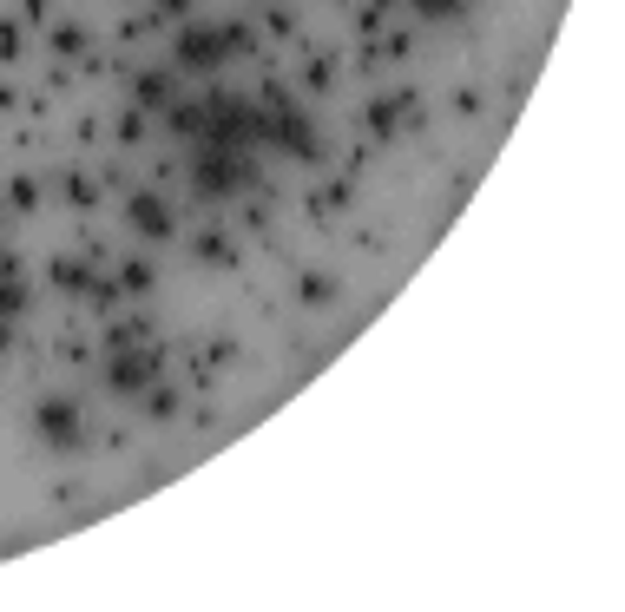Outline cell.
Here are the masks:
<instances>
[{
    "label": "cell",
    "instance_id": "cell-1",
    "mask_svg": "<svg viewBox=\"0 0 625 612\" xmlns=\"http://www.w3.org/2000/svg\"><path fill=\"white\" fill-rule=\"evenodd\" d=\"M422 14H435V20H441V14H454V0H422Z\"/></svg>",
    "mask_w": 625,
    "mask_h": 612
}]
</instances>
